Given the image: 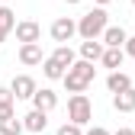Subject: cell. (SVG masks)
<instances>
[{"mask_svg":"<svg viewBox=\"0 0 135 135\" xmlns=\"http://www.w3.org/2000/svg\"><path fill=\"white\" fill-rule=\"evenodd\" d=\"M93 77H97V68H93L90 61H80V58H77V61L64 71L61 84H64V90L74 97V93H84V90H87L90 84H93Z\"/></svg>","mask_w":135,"mask_h":135,"instance_id":"cell-1","label":"cell"},{"mask_svg":"<svg viewBox=\"0 0 135 135\" xmlns=\"http://www.w3.org/2000/svg\"><path fill=\"white\" fill-rule=\"evenodd\" d=\"M106 26H109V16H106V10H103V7H93V10H87V13H84L80 20H77V36H80L84 42L100 39Z\"/></svg>","mask_w":135,"mask_h":135,"instance_id":"cell-2","label":"cell"},{"mask_svg":"<svg viewBox=\"0 0 135 135\" xmlns=\"http://www.w3.org/2000/svg\"><path fill=\"white\" fill-rule=\"evenodd\" d=\"M93 119V103H90V97L87 93H74L71 100H68V122H74V126H87Z\"/></svg>","mask_w":135,"mask_h":135,"instance_id":"cell-3","label":"cell"},{"mask_svg":"<svg viewBox=\"0 0 135 135\" xmlns=\"http://www.w3.org/2000/svg\"><path fill=\"white\" fill-rule=\"evenodd\" d=\"M48 32H52V39H55L58 45H68V42L77 36V20H71V16H58Z\"/></svg>","mask_w":135,"mask_h":135,"instance_id":"cell-4","label":"cell"},{"mask_svg":"<svg viewBox=\"0 0 135 135\" xmlns=\"http://www.w3.org/2000/svg\"><path fill=\"white\" fill-rule=\"evenodd\" d=\"M13 32H16V42H23V45H36L42 39V26L36 20H20Z\"/></svg>","mask_w":135,"mask_h":135,"instance_id":"cell-5","label":"cell"},{"mask_svg":"<svg viewBox=\"0 0 135 135\" xmlns=\"http://www.w3.org/2000/svg\"><path fill=\"white\" fill-rule=\"evenodd\" d=\"M36 90H39V84H36V77H29V74H16L13 84H10L13 100H32V93H36Z\"/></svg>","mask_w":135,"mask_h":135,"instance_id":"cell-6","label":"cell"},{"mask_svg":"<svg viewBox=\"0 0 135 135\" xmlns=\"http://www.w3.org/2000/svg\"><path fill=\"white\" fill-rule=\"evenodd\" d=\"M58 106V93L52 87H39L36 93H32V109H39V113H52Z\"/></svg>","mask_w":135,"mask_h":135,"instance_id":"cell-7","label":"cell"},{"mask_svg":"<svg viewBox=\"0 0 135 135\" xmlns=\"http://www.w3.org/2000/svg\"><path fill=\"white\" fill-rule=\"evenodd\" d=\"M126 29L122 26H106L103 29V36H100V42H103V48H122L126 45Z\"/></svg>","mask_w":135,"mask_h":135,"instance_id":"cell-8","label":"cell"},{"mask_svg":"<svg viewBox=\"0 0 135 135\" xmlns=\"http://www.w3.org/2000/svg\"><path fill=\"white\" fill-rule=\"evenodd\" d=\"M23 129H26V132H45V129H48V113L29 109V113L23 116Z\"/></svg>","mask_w":135,"mask_h":135,"instance_id":"cell-9","label":"cell"},{"mask_svg":"<svg viewBox=\"0 0 135 135\" xmlns=\"http://www.w3.org/2000/svg\"><path fill=\"white\" fill-rule=\"evenodd\" d=\"M20 61H23L26 68H36V64H42V61H45L42 45H39V42H36V45H20Z\"/></svg>","mask_w":135,"mask_h":135,"instance_id":"cell-10","label":"cell"},{"mask_svg":"<svg viewBox=\"0 0 135 135\" xmlns=\"http://www.w3.org/2000/svg\"><path fill=\"white\" fill-rule=\"evenodd\" d=\"M132 87V77L126 74V71H109L106 74V90L109 93H122V90H129Z\"/></svg>","mask_w":135,"mask_h":135,"instance_id":"cell-11","label":"cell"},{"mask_svg":"<svg viewBox=\"0 0 135 135\" xmlns=\"http://www.w3.org/2000/svg\"><path fill=\"white\" fill-rule=\"evenodd\" d=\"M113 109L116 113H135V87H129L122 93H113Z\"/></svg>","mask_w":135,"mask_h":135,"instance_id":"cell-12","label":"cell"},{"mask_svg":"<svg viewBox=\"0 0 135 135\" xmlns=\"http://www.w3.org/2000/svg\"><path fill=\"white\" fill-rule=\"evenodd\" d=\"M100 58H103V42H100V39L80 42V61H90V64H97Z\"/></svg>","mask_w":135,"mask_h":135,"instance_id":"cell-13","label":"cell"},{"mask_svg":"<svg viewBox=\"0 0 135 135\" xmlns=\"http://www.w3.org/2000/svg\"><path fill=\"white\" fill-rule=\"evenodd\" d=\"M122 61H126V52H122V48H103V58H100V64H103V68L119 71Z\"/></svg>","mask_w":135,"mask_h":135,"instance_id":"cell-14","label":"cell"},{"mask_svg":"<svg viewBox=\"0 0 135 135\" xmlns=\"http://www.w3.org/2000/svg\"><path fill=\"white\" fill-rule=\"evenodd\" d=\"M52 58H55V61L64 68V71H68V68H71V64L77 61V55H74V48H71V45H58L55 52H52Z\"/></svg>","mask_w":135,"mask_h":135,"instance_id":"cell-15","label":"cell"},{"mask_svg":"<svg viewBox=\"0 0 135 135\" xmlns=\"http://www.w3.org/2000/svg\"><path fill=\"white\" fill-rule=\"evenodd\" d=\"M42 74H45L48 80H61V77H64V68H61L52 55H45V61H42Z\"/></svg>","mask_w":135,"mask_h":135,"instance_id":"cell-16","label":"cell"},{"mask_svg":"<svg viewBox=\"0 0 135 135\" xmlns=\"http://www.w3.org/2000/svg\"><path fill=\"white\" fill-rule=\"evenodd\" d=\"M23 119L13 116V119H0V135H23Z\"/></svg>","mask_w":135,"mask_h":135,"instance_id":"cell-17","label":"cell"},{"mask_svg":"<svg viewBox=\"0 0 135 135\" xmlns=\"http://www.w3.org/2000/svg\"><path fill=\"white\" fill-rule=\"evenodd\" d=\"M0 26H3L7 32H13V29H16V13H13L10 7H0Z\"/></svg>","mask_w":135,"mask_h":135,"instance_id":"cell-18","label":"cell"},{"mask_svg":"<svg viewBox=\"0 0 135 135\" xmlns=\"http://www.w3.org/2000/svg\"><path fill=\"white\" fill-rule=\"evenodd\" d=\"M55 135H84V129L80 126H74V122H64V126H58V132Z\"/></svg>","mask_w":135,"mask_h":135,"instance_id":"cell-19","label":"cell"},{"mask_svg":"<svg viewBox=\"0 0 135 135\" xmlns=\"http://www.w3.org/2000/svg\"><path fill=\"white\" fill-rule=\"evenodd\" d=\"M16 116V103H7V106H0V119H13Z\"/></svg>","mask_w":135,"mask_h":135,"instance_id":"cell-20","label":"cell"},{"mask_svg":"<svg viewBox=\"0 0 135 135\" xmlns=\"http://www.w3.org/2000/svg\"><path fill=\"white\" fill-rule=\"evenodd\" d=\"M7 103H16V100H13L10 87H0V106H7Z\"/></svg>","mask_w":135,"mask_h":135,"instance_id":"cell-21","label":"cell"},{"mask_svg":"<svg viewBox=\"0 0 135 135\" xmlns=\"http://www.w3.org/2000/svg\"><path fill=\"white\" fill-rule=\"evenodd\" d=\"M122 52L135 58V36H129V39H126V45H122Z\"/></svg>","mask_w":135,"mask_h":135,"instance_id":"cell-22","label":"cell"},{"mask_svg":"<svg viewBox=\"0 0 135 135\" xmlns=\"http://www.w3.org/2000/svg\"><path fill=\"white\" fill-rule=\"evenodd\" d=\"M84 135H109V132H106V129H103V126H93V129H90V132H84Z\"/></svg>","mask_w":135,"mask_h":135,"instance_id":"cell-23","label":"cell"},{"mask_svg":"<svg viewBox=\"0 0 135 135\" xmlns=\"http://www.w3.org/2000/svg\"><path fill=\"white\" fill-rule=\"evenodd\" d=\"M109 135H135L132 129H116V132H109Z\"/></svg>","mask_w":135,"mask_h":135,"instance_id":"cell-24","label":"cell"},{"mask_svg":"<svg viewBox=\"0 0 135 135\" xmlns=\"http://www.w3.org/2000/svg\"><path fill=\"white\" fill-rule=\"evenodd\" d=\"M93 3H97V7H103V10H106V7L113 3V0H93Z\"/></svg>","mask_w":135,"mask_h":135,"instance_id":"cell-25","label":"cell"},{"mask_svg":"<svg viewBox=\"0 0 135 135\" xmlns=\"http://www.w3.org/2000/svg\"><path fill=\"white\" fill-rule=\"evenodd\" d=\"M7 36H10V32H7L3 26H0V42H7Z\"/></svg>","mask_w":135,"mask_h":135,"instance_id":"cell-26","label":"cell"},{"mask_svg":"<svg viewBox=\"0 0 135 135\" xmlns=\"http://www.w3.org/2000/svg\"><path fill=\"white\" fill-rule=\"evenodd\" d=\"M64 3H84V0H64Z\"/></svg>","mask_w":135,"mask_h":135,"instance_id":"cell-27","label":"cell"},{"mask_svg":"<svg viewBox=\"0 0 135 135\" xmlns=\"http://www.w3.org/2000/svg\"><path fill=\"white\" fill-rule=\"evenodd\" d=\"M132 3H135V0H132Z\"/></svg>","mask_w":135,"mask_h":135,"instance_id":"cell-28","label":"cell"},{"mask_svg":"<svg viewBox=\"0 0 135 135\" xmlns=\"http://www.w3.org/2000/svg\"><path fill=\"white\" fill-rule=\"evenodd\" d=\"M132 132H135V129H132Z\"/></svg>","mask_w":135,"mask_h":135,"instance_id":"cell-29","label":"cell"}]
</instances>
